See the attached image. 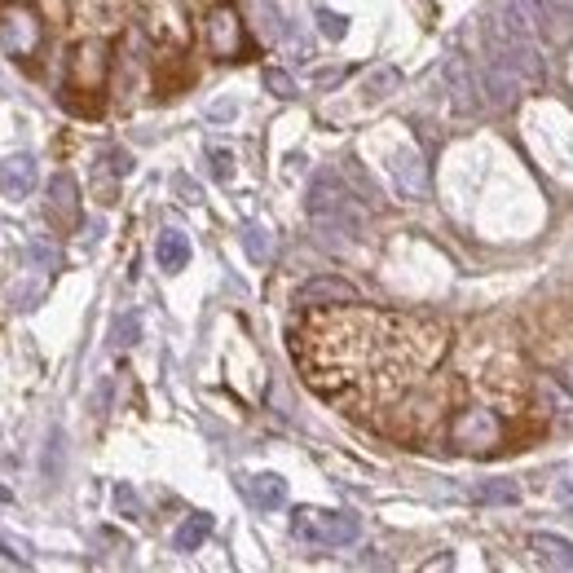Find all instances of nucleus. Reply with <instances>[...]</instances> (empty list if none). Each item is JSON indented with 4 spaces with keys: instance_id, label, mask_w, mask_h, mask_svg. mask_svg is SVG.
I'll return each mask as SVG.
<instances>
[{
    "instance_id": "1",
    "label": "nucleus",
    "mask_w": 573,
    "mask_h": 573,
    "mask_svg": "<svg viewBox=\"0 0 573 573\" xmlns=\"http://www.w3.org/2000/svg\"><path fill=\"white\" fill-rule=\"evenodd\" d=\"M445 344H450L445 326L428 318L362 309L354 300L349 309L313 313L296 331L291 354L305 380L326 402L367 415L397 402L406 389L432 375L437 362L445 358Z\"/></svg>"
},
{
    "instance_id": "22",
    "label": "nucleus",
    "mask_w": 573,
    "mask_h": 573,
    "mask_svg": "<svg viewBox=\"0 0 573 573\" xmlns=\"http://www.w3.org/2000/svg\"><path fill=\"white\" fill-rule=\"evenodd\" d=\"M265 88H270L274 97H283V102H291V97H296V80H291L287 71H278V67H270V71H265Z\"/></svg>"
},
{
    "instance_id": "17",
    "label": "nucleus",
    "mask_w": 573,
    "mask_h": 573,
    "mask_svg": "<svg viewBox=\"0 0 573 573\" xmlns=\"http://www.w3.org/2000/svg\"><path fill=\"white\" fill-rule=\"evenodd\" d=\"M27 261H32V270H40V274H53V270L62 265V256H58V248H53L49 239H32V243H27Z\"/></svg>"
},
{
    "instance_id": "15",
    "label": "nucleus",
    "mask_w": 573,
    "mask_h": 573,
    "mask_svg": "<svg viewBox=\"0 0 573 573\" xmlns=\"http://www.w3.org/2000/svg\"><path fill=\"white\" fill-rule=\"evenodd\" d=\"M397 88H402V71H397V67H375V71L367 75V84H362L367 102H384V97H393Z\"/></svg>"
},
{
    "instance_id": "10",
    "label": "nucleus",
    "mask_w": 573,
    "mask_h": 573,
    "mask_svg": "<svg viewBox=\"0 0 573 573\" xmlns=\"http://www.w3.org/2000/svg\"><path fill=\"white\" fill-rule=\"evenodd\" d=\"M481 88L490 93L494 106H508V102L516 97V88H521V71L508 67L503 58H490V62H486V75H481Z\"/></svg>"
},
{
    "instance_id": "25",
    "label": "nucleus",
    "mask_w": 573,
    "mask_h": 573,
    "mask_svg": "<svg viewBox=\"0 0 573 573\" xmlns=\"http://www.w3.org/2000/svg\"><path fill=\"white\" fill-rule=\"evenodd\" d=\"M115 508H120V512H129V516H142V503H138V494H133L129 486H120V490H115Z\"/></svg>"
},
{
    "instance_id": "18",
    "label": "nucleus",
    "mask_w": 573,
    "mask_h": 573,
    "mask_svg": "<svg viewBox=\"0 0 573 573\" xmlns=\"http://www.w3.org/2000/svg\"><path fill=\"white\" fill-rule=\"evenodd\" d=\"M516 499H521L516 481H481L477 486V503H516Z\"/></svg>"
},
{
    "instance_id": "16",
    "label": "nucleus",
    "mask_w": 573,
    "mask_h": 573,
    "mask_svg": "<svg viewBox=\"0 0 573 573\" xmlns=\"http://www.w3.org/2000/svg\"><path fill=\"white\" fill-rule=\"evenodd\" d=\"M138 339H142V318L138 313H120V318H115V326H110V344H115V349H133Z\"/></svg>"
},
{
    "instance_id": "28",
    "label": "nucleus",
    "mask_w": 573,
    "mask_h": 573,
    "mask_svg": "<svg viewBox=\"0 0 573 573\" xmlns=\"http://www.w3.org/2000/svg\"><path fill=\"white\" fill-rule=\"evenodd\" d=\"M0 556H5V560H19V564H23V556H19V551H14V542H5V538H0Z\"/></svg>"
},
{
    "instance_id": "20",
    "label": "nucleus",
    "mask_w": 573,
    "mask_h": 573,
    "mask_svg": "<svg viewBox=\"0 0 573 573\" xmlns=\"http://www.w3.org/2000/svg\"><path fill=\"white\" fill-rule=\"evenodd\" d=\"M229 36H239V23H235V14H212V49L216 53H225L229 58Z\"/></svg>"
},
{
    "instance_id": "21",
    "label": "nucleus",
    "mask_w": 573,
    "mask_h": 573,
    "mask_svg": "<svg viewBox=\"0 0 573 573\" xmlns=\"http://www.w3.org/2000/svg\"><path fill=\"white\" fill-rule=\"evenodd\" d=\"M45 477H49V481L62 477V428H53V437H49V450H45Z\"/></svg>"
},
{
    "instance_id": "24",
    "label": "nucleus",
    "mask_w": 573,
    "mask_h": 573,
    "mask_svg": "<svg viewBox=\"0 0 573 573\" xmlns=\"http://www.w3.org/2000/svg\"><path fill=\"white\" fill-rule=\"evenodd\" d=\"M318 27H322V36H331V40H339L344 32H349V23H344L339 14H331V10H318Z\"/></svg>"
},
{
    "instance_id": "3",
    "label": "nucleus",
    "mask_w": 573,
    "mask_h": 573,
    "mask_svg": "<svg viewBox=\"0 0 573 573\" xmlns=\"http://www.w3.org/2000/svg\"><path fill=\"white\" fill-rule=\"evenodd\" d=\"M291 538L313 551H335L362 538V521L344 508H296L291 512Z\"/></svg>"
},
{
    "instance_id": "26",
    "label": "nucleus",
    "mask_w": 573,
    "mask_h": 573,
    "mask_svg": "<svg viewBox=\"0 0 573 573\" xmlns=\"http://www.w3.org/2000/svg\"><path fill=\"white\" fill-rule=\"evenodd\" d=\"M235 115H239V106H235V102H216V106L207 110V120H235Z\"/></svg>"
},
{
    "instance_id": "19",
    "label": "nucleus",
    "mask_w": 573,
    "mask_h": 573,
    "mask_svg": "<svg viewBox=\"0 0 573 573\" xmlns=\"http://www.w3.org/2000/svg\"><path fill=\"white\" fill-rule=\"evenodd\" d=\"M243 248H248L252 261H270V248H274V243H270V229H265V225H248V229H243Z\"/></svg>"
},
{
    "instance_id": "8",
    "label": "nucleus",
    "mask_w": 573,
    "mask_h": 573,
    "mask_svg": "<svg viewBox=\"0 0 573 573\" xmlns=\"http://www.w3.org/2000/svg\"><path fill=\"white\" fill-rule=\"evenodd\" d=\"M49 216H53L62 229H75V220H80V186H75V177L58 172V177L49 181Z\"/></svg>"
},
{
    "instance_id": "13",
    "label": "nucleus",
    "mask_w": 573,
    "mask_h": 573,
    "mask_svg": "<svg viewBox=\"0 0 573 573\" xmlns=\"http://www.w3.org/2000/svg\"><path fill=\"white\" fill-rule=\"evenodd\" d=\"M529 547H534L538 564L569 569V573H573V542H569V538H560V534H534V538H529Z\"/></svg>"
},
{
    "instance_id": "27",
    "label": "nucleus",
    "mask_w": 573,
    "mask_h": 573,
    "mask_svg": "<svg viewBox=\"0 0 573 573\" xmlns=\"http://www.w3.org/2000/svg\"><path fill=\"white\" fill-rule=\"evenodd\" d=\"M423 569H454V556H437V560H428Z\"/></svg>"
},
{
    "instance_id": "14",
    "label": "nucleus",
    "mask_w": 573,
    "mask_h": 573,
    "mask_svg": "<svg viewBox=\"0 0 573 573\" xmlns=\"http://www.w3.org/2000/svg\"><path fill=\"white\" fill-rule=\"evenodd\" d=\"M207 534H212V516H190L177 534H172V551H199L203 542H207Z\"/></svg>"
},
{
    "instance_id": "5",
    "label": "nucleus",
    "mask_w": 573,
    "mask_h": 573,
    "mask_svg": "<svg viewBox=\"0 0 573 573\" xmlns=\"http://www.w3.org/2000/svg\"><path fill=\"white\" fill-rule=\"evenodd\" d=\"M441 84H445V102H450L454 115H464V120H468V115L481 110V84H477V75H473V67H468L464 53H450L445 58Z\"/></svg>"
},
{
    "instance_id": "4",
    "label": "nucleus",
    "mask_w": 573,
    "mask_h": 573,
    "mask_svg": "<svg viewBox=\"0 0 573 573\" xmlns=\"http://www.w3.org/2000/svg\"><path fill=\"white\" fill-rule=\"evenodd\" d=\"M503 437H508L503 419H499L494 410H486V406L458 410V415L450 419V445H458L464 454H494V450L503 445Z\"/></svg>"
},
{
    "instance_id": "7",
    "label": "nucleus",
    "mask_w": 573,
    "mask_h": 573,
    "mask_svg": "<svg viewBox=\"0 0 573 573\" xmlns=\"http://www.w3.org/2000/svg\"><path fill=\"white\" fill-rule=\"evenodd\" d=\"M40 181V164L32 155H10L0 159V190H5V199H27Z\"/></svg>"
},
{
    "instance_id": "12",
    "label": "nucleus",
    "mask_w": 573,
    "mask_h": 573,
    "mask_svg": "<svg viewBox=\"0 0 573 573\" xmlns=\"http://www.w3.org/2000/svg\"><path fill=\"white\" fill-rule=\"evenodd\" d=\"M155 261H159L164 274L186 270V261H190V239L181 235V229H164L159 243H155Z\"/></svg>"
},
{
    "instance_id": "9",
    "label": "nucleus",
    "mask_w": 573,
    "mask_h": 573,
    "mask_svg": "<svg viewBox=\"0 0 573 573\" xmlns=\"http://www.w3.org/2000/svg\"><path fill=\"white\" fill-rule=\"evenodd\" d=\"M354 300H358V287L344 278H309L296 291V305H354Z\"/></svg>"
},
{
    "instance_id": "11",
    "label": "nucleus",
    "mask_w": 573,
    "mask_h": 573,
    "mask_svg": "<svg viewBox=\"0 0 573 573\" xmlns=\"http://www.w3.org/2000/svg\"><path fill=\"white\" fill-rule=\"evenodd\" d=\"M243 490H248V499H252L261 512H278V508L287 503V481H283L278 473H256V477L243 481Z\"/></svg>"
},
{
    "instance_id": "23",
    "label": "nucleus",
    "mask_w": 573,
    "mask_h": 573,
    "mask_svg": "<svg viewBox=\"0 0 573 573\" xmlns=\"http://www.w3.org/2000/svg\"><path fill=\"white\" fill-rule=\"evenodd\" d=\"M207 159H212V177H216V181H229V177H235V155H229V151L212 146Z\"/></svg>"
},
{
    "instance_id": "2",
    "label": "nucleus",
    "mask_w": 573,
    "mask_h": 573,
    "mask_svg": "<svg viewBox=\"0 0 573 573\" xmlns=\"http://www.w3.org/2000/svg\"><path fill=\"white\" fill-rule=\"evenodd\" d=\"M305 212L313 216V229L322 248L331 252H344L362 239L367 229V212L358 207V194L339 181V172H318L309 194H305Z\"/></svg>"
},
{
    "instance_id": "6",
    "label": "nucleus",
    "mask_w": 573,
    "mask_h": 573,
    "mask_svg": "<svg viewBox=\"0 0 573 573\" xmlns=\"http://www.w3.org/2000/svg\"><path fill=\"white\" fill-rule=\"evenodd\" d=\"M389 172H393V186H397L402 199H423V194H428V168H423V155H419L415 146L393 151Z\"/></svg>"
}]
</instances>
